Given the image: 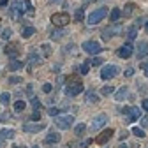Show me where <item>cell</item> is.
I'll return each mask as SVG.
<instances>
[{
  "instance_id": "cell-1",
  "label": "cell",
  "mask_w": 148,
  "mask_h": 148,
  "mask_svg": "<svg viewBox=\"0 0 148 148\" xmlns=\"http://www.w3.org/2000/svg\"><path fill=\"white\" fill-rule=\"evenodd\" d=\"M83 92V83L76 78H71L67 83H65V95L67 97H76Z\"/></svg>"
},
{
  "instance_id": "cell-2",
  "label": "cell",
  "mask_w": 148,
  "mask_h": 148,
  "mask_svg": "<svg viewBox=\"0 0 148 148\" xmlns=\"http://www.w3.org/2000/svg\"><path fill=\"white\" fill-rule=\"evenodd\" d=\"M108 16V7H99L88 16V25H97Z\"/></svg>"
},
{
  "instance_id": "cell-3",
  "label": "cell",
  "mask_w": 148,
  "mask_h": 148,
  "mask_svg": "<svg viewBox=\"0 0 148 148\" xmlns=\"http://www.w3.org/2000/svg\"><path fill=\"white\" fill-rule=\"evenodd\" d=\"M72 123H74V116H72V115L55 116V125H57L58 129H62V131H67V129H71Z\"/></svg>"
},
{
  "instance_id": "cell-4",
  "label": "cell",
  "mask_w": 148,
  "mask_h": 148,
  "mask_svg": "<svg viewBox=\"0 0 148 148\" xmlns=\"http://www.w3.org/2000/svg\"><path fill=\"white\" fill-rule=\"evenodd\" d=\"M69 21H71V16L67 12H55L51 16V23L55 27H65V25H69Z\"/></svg>"
},
{
  "instance_id": "cell-5",
  "label": "cell",
  "mask_w": 148,
  "mask_h": 148,
  "mask_svg": "<svg viewBox=\"0 0 148 148\" xmlns=\"http://www.w3.org/2000/svg\"><path fill=\"white\" fill-rule=\"evenodd\" d=\"M23 131L25 132H30V134H35V132H41V131H44L46 129V123L44 122H27V123H23Z\"/></svg>"
},
{
  "instance_id": "cell-6",
  "label": "cell",
  "mask_w": 148,
  "mask_h": 148,
  "mask_svg": "<svg viewBox=\"0 0 148 148\" xmlns=\"http://www.w3.org/2000/svg\"><path fill=\"white\" fill-rule=\"evenodd\" d=\"M83 51L88 53V55H99L102 51V46L97 41H85L83 42Z\"/></svg>"
},
{
  "instance_id": "cell-7",
  "label": "cell",
  "mask_w": 148,
  "mask_h": 148,
  "mask_svg": "<svg viewBox=\"0 0 148 148\" xmlns=\"http://www.w3.org/2000/svg\"><path fill=\"white\" fill-rule=\"evenodd\" d=\"M122 32V27L115 21V23H111V27H108V28H104L102 30V41H109L111 37H115V35H118Z\"/></svg>"
},
{
  "instance_id": "cell-8",
  "label": "cell",
  "mask_w": 148,
  "mask_h": 148,
  "mask_svg": "<svg viewBox=\"0 0 148 148\" xmlns=\"http://www.w3.org/2000/svg\"><path fill=\"white\" fill-rule=\"evenodd\" d=\"M116 55L120 58H131L132 55H134V46H132V41H129V42H125L123 46H120L118 48V51H116Z\"/></svg>"
},
{
  "instance_id": "cell-9",
  "label": "cell",
  "mask_w": 148,
  "mask_h": 148,
  "mask_svg": "<svg viewBox=\"0 0 148 148\" xmlns=\"http://www.w3.org/2000/svg\"><path fill=\"white\" fill-rule=\"evenodd\" d=\"M116 74H118V67L111 64V65H106V67L101 71V78H102V79H111V78H115Z\"/></svg>"
},
{
  "instance_id": "cell-10",
  "label": "cell",
  "mask_w": 148,
  "mask_h": 148,
  "mask_svg": "<svg viewBox=\"0 0 148 148\" xmlns=\"http://www.w3.org/2000/svg\"><path fill=\"white\" fill-rule=\"evenodd\" d=\"M106 123H108V115H104V113L97 115V116L94 118V122H92V131H97V129L104 127Z\"/></svg>"
},
{
  "instance_id": "cell-11",
  "label": "cell",
  "mask_w": 148,
  "mask_h": 148,
  "mask_svg": "<svg viewBox=\"0 0 148 148\" xmlns=\"http://www.w3.org/2000/svg\"><path fill=\"white\" fill-rule=\"evenodd\" d=\"M115 134V131L113 129H106V131H102L97 138H95V141H97V145H106L109 139H111V136Z\"/></svg>"
},
{
  "instance_id": "cell-12",
  "label": "cell",
  "mask_w": 148,
  "mask_h": 148,
  "mask_svg": "<svg viewBox=\"0 0 148 148\" xmlns=\"http://www.w3.org/2000/svg\"><path fill=\"white\" fill-rule=\"evenodd\" d=\"M41 64V55L37 51H30L27 55V65L28 67H34V65H39Z\"/></svg>"
},
{
  "instance_id": "cell-13",
  "label": "cell",
  "mask_w": 148,
  "mask_h": 148,
  "mask_svg": "<svg viewBox=\"0 0 148 148\" xmlns=\"http://www.w3.org/2000/svg\"><path fill=\"white\" fill-rule=\"evenodd\" d=\"M14 138V129H0V145Z\"/></svg>"
},
{
  "instance_id": "cell-14",
  "label": "cell",
  "mask_w": 148,
  "mask_h": 148,
  "mask_svg": "<svg viewBox=\"0 0 148 148\" xmlns=\"http://www.w3.org/2000/svg\"><path fill=\"white\" fill-rule=\"evenodd\" d=\"M23 4H20V2H14L12 5H11V9H9V14H11V18H14V20H18V18L21 16V11L23 9H20Z\"/></svg>"
},
{
  "instance_id": "cell-15",
  "label": "cell",
  "mask_w": 148,
  "mask_h": 148,
  "mask_svg": "<svg viewBox=\"0 0 148 148\" xmlns=\"http://www.w3.org/2000/svg\"><path fill=\"white\" fill-rule=\"evenodd\" d=\"M129 122L127 123H131V122H136L138 118H141V109L139 108H129Z\"/></svg>"
},
{
  "instance_id": "cell-16",
  "label": "cell",
  "mask_w": 148,
  "mask_h": 148,
  "mask_svg": "<svg viewBox=\"0 0 148 148\" xmlns=\"http://www.w3.org/2000/svg\"><path fill=\"white\" fill-rule=\"evenodd\" d=\"M136 57L141 60L145 57H148V42H139L138 46V51H136Z\"/></svg>"
},
{
  "instance_id": "cell-17",
  "label": "cell",
  "mask_w": 148,
  "mask_h": 148,
  "mask_svg": "<svg viewBox=\"0 0 148 148\" xmlns=\"http://www.w3.org/2000/svg\"><path fill=\"white\" fill-rule=\"evenodd\" d=\"M65 35V30H64V27H57V28H53L51 32H49V37L53 41H58L60 37H64Z\"/></svg>"
},
{
  "instance_id": "cell-18",
  "label": "cell",
  "mask_w": 148,
  "mask_h": 148,
  "mask_svg": "<svg viewBox=\"0 0 148 148\" xmlns=\"http://www.w3.org/2000/svg\"><path fill=\"white\" fill-rule=\"evenodd\" d=\"M58 141H60V134L55 132V131H51V132L44 138V143H46V145H53V143H58Z\"/></svg>"
},
{
  "instance_id": "cell-19",
  "label": "cell",
  "mask_w": 148,
  "mask_h": 148,
  "mask_svg": "<svg viewBox=\"0 0 148 148\" xmlns=\"http://www.w3.org/2000/svg\"><path fill=\"white\" fill-rule=\"evenodd\" d=\"M125 37L129 41H134L136 37H138V27L136 25H132V27H129L127 30H125Z\"/></svg>"
},
{
  "instance_id": "cell-20",
  "label": "cell",
  "mask_w": 148,
  "mask_h": 148,
  "mask_svg": "<svg viewBox=\"0 0 148 148\" xmlns=\"http://www.w3.org/2000/svg\"><path fill=\"white\" fill-rule=\"evenodd\" d=\"M127 97H129V90H127V86H122V88L116 90V94H115V99H116V101H125Z\"/></svg>"
},
{
  "instance_id": "cell-21",
  "label": "cell",
  "mask_w": 148,
  "mask_h": 148,
  "mask_svg": "<svg viewBox=\"0 0 148 148\" xmlns=\"http://www.w3.org/2000/svg\"><path fill=\"white\" fill-rule=\"evenodd\" d=\"M122 11L120 9H111V14H109V21L111 23H115V21H118L120 20V18H122Z\"/></svg>"
},
{
  "instance_id": "cell-22",
  "label": "cell",
  "mask_w": 148,
  "mask_h": 148,
  "mask_svg": "<svg viewBox=\"0 0 148 148\" xmlns=\"http://www.w3.org/2000/svg\"><path fill=\"white\" fill-rule=\"evenodd\" d=\"M7 69L12 72V71H20V69H23V62H20V60H11L9 62V65H7Z\"/></svg>"
},
{
  "instance_id": "cell-23",
  "label": "cell",
  "mask_w": 148,
  "mask_h": 148,
  "mask_svg": "<svg viewBox=\"0 0 148 148\" xmlns=\"http://www.w3.org/2000/svg\"><path fill=\"white\" fill-rule=\"evenodd\" d=\"M18 49H20V46H18V44H9V46L5 48V53L12 58V57H16V55H18Z\"/></svg>"
},
{
  "instance_id": "cell-24",
  "label": "cell",
  "mask_w": 148,
  "mask_h": 148,
  "mask_svg": "<svg viewBox=\"0 0 148 148\" xmlns=\"http://www.w3.org/2000/svg\"><path fill=\"white\" fill-rule=\"evenodd\" d=\"M85 99H86V102H90V104H97V102H99V97H97V94H94V92H86V94H85Z\"/></svg>"
},
{
  "instance_id": "cell-25",
  "label": "cell",
  "mask_w": 148,
  "mask_h": 148,
  "mask_svg": "<svg viewBox=\"0 0 148 148\" xmlns=\"http://www.w3.org/2000/svg\"><path fill=\"white\" fill-rule=\"evenodd\" d=\"M34 34H35V28H34V27H25V28L21 30V37H25V39L32 37Z\"/></svg>"
},
{
  "instance_id": "cell-26",
  "label": "cell",
  "mask_w": 148,
  "mask_h": 148,
  "mask_svg": "<svg viewBox=\"0 0 148 148\" xmlns=\"http://www.w3.org/2000/svg\"><path fill=\"white\" fill-rule=\"evenodd\" d=\"M101 94H102L104 97H108V95H111V94H115L113 85H106V86H102V88H101Z\"/></svg>"
},
{
  "instance_id": "cell-27",
  "label": "cell",
  "mask_w": 148,
  "mask_h": 148,
  "mask_svg": "<svg viewBox=\"0 0 148 148\" xmlns=\"http://www.w3.org/2000/svg\"><path fill=\"white\" fill-rule=\"evenodd\" d=\"M134 9H136V4H132V2H131V4H127V5H125V9H123L122 12L125 14V18H129V16L134 12Z\"/></svg>"
},
{
  "instance_id": "cell-28",
  "label": "cell",
  "mask_w": 148,
  "mask_h": 148,
  "mask_svg": "<svg viewBox=\"0 0 148 148\" xmlns=\"http://www.w3.org/2000/svg\"><path fill=\"white\" fill-rule=\"evenodd\" d=\"M12 108H14V111H16V113H21V111L27 108V102H23V101H16Z\"/></svg>"
},
{
  "instance_id": "cell-29",
  "label": "cell",
  "mask_w": 148,
  "mask_h": 148,
  "mask_svg": "<svg viewBox=\"0 0 148 148\" xmlns=\"http://www.w3.org/2000/svg\"><path fill=\"white\" fill-rule=\"evenodd\" d=\"M23 11L28 12V14H34V5H32L30 0H25V2H23Z\"/></svg>"
},
{
  "instance_id": "cell-30",
  "label": "cell",
  "mask_w": 148,
  "mask_h": 148,
  "mask_svg": "<svg viewBox=\"0 0 148 148\" xmlns=\"http://www.w3.org/2000/svg\"><path fill=\"white\" fill-rule=\"evenodd\" d=\"M83 16H85V7L76 9V14H74V20L76 21H83Z\"/></svg>"
},
{
  "instance_id": "cell-31",
  "label": "cell",
  "mask_w": 148,
  "mask_h": 148,
  "mask_svg": "<svg viewBox=\"0 0 148 148\" xmlns=\"http://www.w3.org/2000/svg\"><path fill=\"white\" fill-rule=\"evenodd\" d=\"M0 37H2L4 41H9L11 37H12V28H4V30H2V35H0Z\"/></svg>"
},
{
  "instance_id": "cell-32",
  "label": "cell",
  "mask_w": 148,
  "mask_h": 148,
  "mask_svg": "<svg viewBox=\"0 0 148 148\" xmlns=\"http://www.w3.org/2000/svg\"><path fill=\"white\" fill-rule=\"evenodd\" d=\"M132 134H134V136H138L139 139L146 136V134H145V131H143V129H141V127H132Z\"/></svg>"
},
{
  "instance_id": "cell-33",
  "label": "cell",
  "mask_w": 148,
  "mask_h": 148,
  "mask_svg": "<svg viewBox=\"0 0 148 148\" xmlns=\"http://www.w3.org/2000/svg\"><path fill=\"white\" fill-rule=\"evenodd\" d=\"M41 49H42V57H46V58L51 57V46H49V44H42Z\"/></svg>"
},
{
  "instance_id": "cell-34",
  "label": "cell",
  "mask_w": 148,
  "mask_h": 148,
  "mask_svg": "<svg viewBox=\"0 0 148 148\" xmlns=\"http://www.w3.org/2000/svg\"><path fill=\"white\" fill-rule=\"evenodd\" d=\"M102 58L101 57H97V55H95V57L94 58H92V60H88V65H102Z\"/></svg>"
},
{
  "instance_id": "cell-35",
  "label": "cell",
  "mask_w": 148,
  "mask_h": 148,
  "mask_svg": "<svg viewBox=\"0 0 148 148\" xmlns=\"http://www.w3.org/2000/svg\"><path fill=\"white\" fill-rule=\"evenodd\" d=\"M85 131H86L85 123H79V125H76V129H74V132H76V136H81V134H83Z\"/></svg>"
},
{
  "instance_id": "cell-36",
  "label": "cell",
  "mask_w": 148,
  "mask_h": 148,
  "mask_svg": "<svg viewBox=\"0 0 148 148\" xmlns=\"http://www.w3.org/2000/svg\"><path fill=\"white\" fill-rule=\"evenodd\" d=\"M30 102H32V106L35 108V109H41V102H39V99H37V97H30Z\"/></svg>"
},
{
  "instance_id": "cell-37",
  "label": "cell",
  "mask_w": 148,
  "mask_h": 148,
  "mask_svg": "<svg viewBox=\"0 0 148 148\" xmlns=\"http://www.w3.org/2000/svg\"><path fill=\"white\" fill-rule=\"evenodd\" d=\"M78 71H79L81 74H86V72L90 71V67H88V62H85V64H81V65L78 67Z\"/></svg>"
},
{
  "instance_id": "cell-38",
  "label": "cell",
  "mask_w": 148,
  "mask_h": 148,
  "mask_svg": "<svg viewBox=\"0 0 148 148\" xmlns=\"http://www.w3.org/2000/svg\"><path fill=\"white\" fill-rule=\"evenodd\" d=\"M9 101H11V95H9V94H2V95H0V102H2L4 106L9 104Z\"/></svg>"
},
{
  "instance_id": "cell-39",
  "label": "cell",
  "mask_w": 148,
  "mask_h": 148,
  "mask_svg": "<svg viewBox=\"0 0 148 148\" xmlns=\"http://www.w3.org/2000/svg\"><path fill=\"white\" fill-rule=\"evenodd\" d=\"M9 83L11 85H18V83H21V78L20 76H11L9 78Z\"/></svg>"
},
{
  "instance_id": "cell-40",
  "label": "cell",
  "mask_w": 148,
  "mask_h": 148,
  "mask_svg": "<svg viewBox=\"0 0 148 148\" xmlns=\"http://www.w3.org/2000/svg\"><path fill=\"white\" fill-rule=\"evenodd\" d=\"M48 113H49V116H58L60 109H58V108H49V111H48Z\"/></svg>"
},
{
  "instance_id": "cell-41",
  "label": "cell",
  "mask_w": 148,
  "mask_h": 148,
  "mask_svg": "<svg viewBox=\"0 0 148 148\" xmlns=\"http://www.w3.org/2000/svg\"><path fill=\"white\" fill-rule=\"evenodd\" d=\"M30 118H32V120H39V118H41V113H39V109H35L34 113H32V116H30Z\"/></svg>"
},
{
  "instance_id": "cell-42",
  "label": "cell",
  "mask_w": 148,
  "mask_h": 148,
  "mask_svg": "<svg viewBox=\"0 0 148 148\" xmlns=\"http://www.w3.org/2000/svg\"><path fill=\"white\" fill-rule=\"evenodd\" d=\"M51 90H53V86H51L49 83H46V85L42 86V92H44V94H49V92H51Z\"/></svg>"
},
{
  "instance_id": "cell-43",
  "label": "cell",
  "mask_w": 148,
  "mask_h": 148,
  "mask_svg": "<svg viewBox=\"0 0 148 148\" xmlns=\"http://www.w3.org/2000/svg\"><path fill=\"white\" fill-rule=\"evenodd\" d=\"M132 74H134V69H132V67H129V69L125 71V78H131Z\"/></svg>"
},
{
  "instance_id": "cell-44",
  "label": "cell",
  "mask_w": 148,
  "mask_h": 148,
  "mask_svg": "<svg viewBox=\"0 0 148 148\" xmlns=\"http://www.w3.org/2000/svg\"><path fill=\"white\" fill-rule=\"evenodd\" d=\"M141 69L145 71V76L148 78V62H146V64H141Z\"/></svg>"
},
{
  "instance_id": "cell-45",
  "label": "cell",
  "mask_w": 148,
  "mask_h": 148,
  "mask_svg": "<svg viewBox=\"0 0 148 148\" xmlns=\"http://www.w3.org/2000/svg\"><path fill=\"white\" fill-rule=\"evenodd\" d=\"M141 127H148V116H143L141 118Z\"/></svg>"
},
{
  "instance_id": "cell-46",
  "label": "cell",
  "mask_w": 148,
  "mask_h": 148,
  "mask_svg": "<svg viewBox=\"0 0 148 148\" xmlns=\"http://www.w3.org/2000/svg\"><path fill=\"white\" fill-rule=\"evenodd\" d=\"M141 108H143L145 111H148V99H145V101H143V104H141Z\"/></svg>"
},
{
  "instance_id": "cell-47",
  "label": "cell",
  "mask_w": 148,
  "mask_h": 148,
  "mask_svg": "<svg viewBox=\"0 0 148 148\" xmlns=\"http://www.w3.org/2000/svg\"><path fill=\"white\" fill-rule=\"evenodd\" d=\"M7 2H9V0H0V7H5Z\"/></svg>"
},
{
  "instance_id": "cell-48",
  "label": "cell",
  "mask_w": 148,
  "mask_h": 148,
  "mask_svg": "<svg viewBox=\"0 0 148 148\" xmlns=\"http://www.w3.org/2000/svg\"><path fill=\"white\" fill-rule=\"evenodd\" d=\"M134 25H136V27H141V25H143V20H141V18H139V20H136Z\"/></svg>"
},
{
  "instance_id": "cell-49",
  "label": "cell",
  "mask_w": 148,
  "mask_h": 148,
  "mask_svg": "<svg viewBox=\"0 0 148 148\" xmlns=\"http://www.w3.org/2000/svg\"><path fill=\"white\" fill-rule=\"evenodd\" d=\"M49 2H51V4H58V2H60V0H49Z\"/></svg>"
},
{
  "instance_id": "cell-50",
  "label": "cell",
  "mask_w": 148,
  "mask_h": 148,
  "mask_svg": "<svg viewBox=\"0 0 148 148\" xmlns=\"http://www.w3.org/2000/svg\"><path fill=\"white\" fill-rule=\"evenodd\" d=\"M118 148H127V145H123V143H122V145H120Z\"/></svg>"
},
{
  "instance_id": "cell-51",
  "label": "cell",
  "mask_w": 148,
  "mask_h": 148,
  "mask_svg": "<svg viewBox=\"0 0 148 148\" xmlns=\"http://www.w3.org/2000/svg\"><path fill=\"white\" fill-rule=\"evenodd\" d=\"M145 30H146V34H148V21H146V25H145Z\"/></svg>"
},
{
  "instance_id": "cell-52",
  "label": "cell",
  "mask_w": 148,
  "mask_h": 148,
  "mask_svg": "<svg viewBox=\"0 0 148 148\" xmlns=\"http://www.w3.org/2000/svg\"><path fill=\"white\" fill-rule=\"evenodd\" d=\"M12 148H21V146H12Z\"/></svg>"
},
{
  "instance_id": "cell-53",
  "label": "cell",
  "mask_w": 148,
  "mask_h": 148,
  "mask_svg": "<svg viewBox=\"0 0 148 148\" xmlns=\"http://www.w3.org/2000/svg\"><path fill=\"white\" fill-rule=\"evenodd\" d=\"M86 2H94V0H86Z\"/></svg>"
},
{
  "instance_id": "cell-54",
  "label": "cell",
  "mask_w": 148,
  "mask_h": 148,
  "mask_svg": "<svg viewBox=\"0 0 148 148\" xmlns=\"http://www.w3.org/2000/svg\"><path fill=\"white\" fill-rule=\"evenodd\" d=\"M32 148H39V146H32Z\"/></svg>"
}]
</instances>
